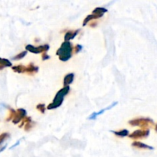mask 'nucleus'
Segmentation results:
<instances>
[{"label":"nucleus","mask_w":157,"mask_h":157,"mask_svg":"<svg viewBox=\"0 0 157 157\" xmlns=\"http://www.w3.org/2000/svg\"><path fill=\"white\" fill-rule=\"evenodd\" d=\"M26 115V110L25 109L20 108L18 109L15 112V117H14L13 120H12V123L14 124H17L20 122L21 121H22L23 118L25 117Z\"/></svg>","instance_id":"423d86ee"},{"label":"nucleus","mask_w":157,"mask_h":157,"mask_svg":"<svg viewBox=\"0 0 157 157\" xmlns=\"http://www.w3.org/2000/svg\"><path fill=\"white\" fill-rule=\"evenodd\" d=\"M34 126H35V123L31 121L30 123H29V124H26L25 127V131H29V130H30L31 129L34 127Z\"/></svg>","instance_id":"4be33fe9"},{"label":"nucleus","mask_w":157,"mask_h":157,"mask_svg":"<svg viewBox=\"0 0 157 157\" xmlns=\"http://www.w3.org/2000/svg\"><path fill=\"white\" fill-rule=\"evenodd\" d=\"M112 133H114L116 136H121V137H124V136H129V131L127 130H118V131H111Z\"/></svg>","instance_id":"4468645a"},{"label":"nucleus","mask_w":157,"mask_h":157,"mask_svg":"<svg viewBox=\"0 0 157 157\" xmlns=\"http://www.w3.org/2000/svg\"><path fill=\"white\" fill-rule=\"evenodd\" d=\"M74 78H75V75L73 73H70L68 75H66L64 77V86L66 87V86H68L69 84H71L74 81Z\"/></svg>","instance_id":"f8f14e48"},{"label":"nucleus","mask_w":157,"mask_h":157,"mask_svg":"<svg viewBox=\"0 0 157 157\" xmlns=\"http://www.w3.org/2000/svg\"><path fill=\"white\" fill-rule=\"evenodd\" d=\"M0 65L2 67H12V64L11 61H9L8 59L6 58H0Z\"/></svg>","instance_id":"dca6fc26"},{"label":"nucleus","mask_w":157,"mask_h":157,"mask_svg":"<svg viewBox=\"0 0 157 157\" xmlns=\"http://www.w3.org/2000/svg\"><path fill=\"white\" fill-rule=\"evenodd\" d=\"M69 90H70L69 86H66V87H64L62 89L58 90V93L55 95V98H54L53 102H52L50 104L48 105V110H52V109L58 108V107H60L62 104L64 96L68 94Z\"/></svg>","instance_id":"f03ea898"},{"label":"nucleus","mask_w":157,"mask_h":157,"mask_svg":"<svg viewBox=\"0 0 157 157\" xmlns=\"http://www.w3.org/2000/svg\"><path fill=\"white\" fill-rule=\"evenodd\" d=\"M12 71L15 73H25L26 72V67L24 65H21V64H19V65H16V66H13L12 67Z\"/></svg>","instance_id":"ddd939ff"},{"label":"nucleus","mask_w":157,"mask_h":157,"mask_svg":"<svg viewBox=\"0 0 157 157\" xmlns=\"http://www.w3.org/2000/svg\"><path fill=\"white\" fill-rule=\"evenodd\" d=\"M27 53H28L27 51H24V52H21V53H20V54H18V55H15V57H13V58H12V59H13V60L22 59V58H24V57H25V55H27Z\"/></svg>","instance_id":"f3484780"},{"label":"nucleus","mask_w":157,"mask_h":157,"mask_svg":"<svg viewBox=\"0 0 157 157\" xmlns=\"http://www.w3.org/2000/svg\"><path fill=\"white\" fill-rule=\"evenodd\" d=\"M150 135V130H137L129 135V137L131 139L137 140L147 137Z\"/></svg>","instance_id":"39448f33"},{"label":"nucleus","mask_w":157,"mask_h":157,"mask_svg":"<svg viewBox=\"0 0 157 157\" xmlns=\"http://www.w3.org/2000/svg\"><path fill=\"white\" fill-rule=\"evenodd\" d=\"M21 140H18V142H17V143H15V144H14V145L13 146H12V147H11V148H10V150H11V149H13V148H15V147H16V146H18V144H20V142H21Z\"/></svg>","instance_id":"393cba45"},{"label":"nucleus","mask_w":157,"mask_h":157,"mask_svg":"<svg viewBox=\"0 0 157 157\" xmlns=\"http://www.w3.org/2000/svg\"><path fill=\"white\" fill-rule=\"evenodd\" d=\"M49 45L45 44L44 45H40L38 47H35V46L32 45V44H28L25 46V49L27 52H30L33 54H40L44 53V52H48L49 50Z\"/></svg>","instance_id":"20e7f679"},{"label":"nucleus","mask_w":157,"mask_h":157,"mask_svg":"<svg viewBox=\"0 0 157 157\" xmlns=\"http://www.w3.org/2000/svg\"><path fill=\"white\" fill-rule=\"evenodd\" d=\"M155 129H156V130L157 131V124L156 125V127H155Z\"/></svg>","instance_id":"c85d7f7f"},{"label":"nucleus","mask_w":157,"mask_h":157,"mask_svg":"<svg viewBox=\"0 0 157 157\" xmlns=\"http://www.w3.org/2000/svg\"><path fill=\"white\" fill-rule=\"evenodd\" d=\"M36 109L38 110H39L41 113H44V111H45V105H44V104H38V105H37Z\"/></svg>","instance_id":"aec40b11"},{"label":"nucleus","mask_w":157,"mask_h":157,"mask_svg":"<svg viewBox=\"0 0 157 157\" xmlns=\"http://www.w3.org/2000/svg\"><path fill=\"white\" fill-rule=\"evenodd\" d=\"M9 137V134L8 133H4L0 135V144H2L7 138Z\"/></svg>","instance_id":"412c9836"},{"label":"nucleus","mask_w":157,"mask_h":157,"mask_svg":"<svg viewBox=\"0 0 157 157\" xmlns=\"http://www.w3.org/2000/svg\"><path fill=\"white\" fill-rule=\"evenodd\" d=\"M15 112H16V110H13V109L11 108L10 110H9V115L8 116V117L6 118V121H12L14 118V117H15Z\"/></svg>","instance_id":"a211bd4d"},{"label":"nucleus","mask_w":157,"mask_h":157,"mask_svg":"<svg viewBox=\"0 0 157 157\" xmlns=\"http://www.w3.org/2000/svg\"><path fill=\"white\" fill-rule=\"evenodd\" d=\"M31 121H32V119H31L30 117H25L24 118L22 119V121H21V124L19 125V127L21 128V127H23V125H24L25 124H29V123H30Z\"/></svg>","instance_id":"6ab92c4d"},{"label":"nucleus","mask_w":157,"mask_h":157,"mask_svg":"<svg viewBox=\"0 0 157 157\" xmlns=\"http://www.w3.org/2000/svg\"><path fill=\"white\" fill-rule=\"evenodd\" d=\"M107 12V9H105L104 7H98L96 8L93 11V14H96V15H104V14L105 12Z\"/></svg>","instance_id":"2eb2a0df"},{"label":"nucleus","mask_w":157,"mask_h":157,"mask_svg":"<svg viewBox=\"0 0 157 157\" xmlns=\"http://www.w3.org/2000/svg\"><path fill=\"white\" fill-rule=\"evenodd\" d=\"M129 124L131 126H133V127H140L144 129H147L148 130V127H151V126L153 125V121H152L150 118H136V119L131 120V121H129Z\"/></svg>","instance_id":"7ed1b4c3"},{"label":"nucleus","mask_w":157,"mask_h":157,"mask_svg":"<svg viewBox=\"0 0 157 157\" xmlns=\"http://www.w3.org/2000/svg\"><path fill=\"white\" fill-rule=\"evenodd\" d=\"M6 146H5V147H2V149H1V150H0V153H1V152H2V151H3V150H5V149H6Z\"/></svg>","instance_id":"a878e982"},{"label":"nucleus","mask_w":157,"mask_h":157,"mask_svg":"<svg viewBox=\"0 0 157 157\" xmlns=\"http://www.w3.org/2000/svg\"><path fill=\"white\" fill-rule=\"evenodd\" d=\"M97 25V23H91V25L90 26H92V27H94V26H95Z\"/></svg>","instance_id":"bb28decb"},{"label":"nucleus","mask_w":157,"mask_h":157,"mask_svg":"<svg viewBox=\"0 0 157 157\" xmlns=\"http://www.w3.org/2000/svg\"><path fill=\"white\" fill-rule=\"evenodd\" d=\"M117 104H118L117 102H113V104H110V106H108V107H106V108L103 109V110H100V111H98V112H94V113H92L91 115H90V117H88V119H89V120H95L97 117H98V116H100V115H101V114H102V113H104V112L106 111V110H110V109L113 108V107H114V106H116Z\"/></svg>","instance_id":"0eeeda50"},{"label":"nucleus","mask_w":157,"mask_h":157,"mask_svg":"<svg viewBox=\"0 0 157 157\" xmlns=\"http://www.w3.org/2000/svg\"><path fill=\"white\" fill-rule=\"evenodd\" d=\"M80 30H75V31H68L67 33L64 35V40L65 41H69L70 40L73 39L77 36L78 33H79Z\"/></svg>","instance_id":"6e6552de"},{"label":"nucleus","mask_w":157,"mask_h":157,"mask_svg":"<svg viewBox=\"0 0 157 157\" xmlns=\"http://www.w3.org/2000/svg\"><path fill=\"white\" fill-rule=\"evenodd\" d=\"M38 71V67L35 66L33 63H30L29 65L26 67V73L29 75H33V74L37 73Z\"/></svg>","instance_id":"1a4fd4ad"},{"label":"nucleus","mask_w":157,"mask_h":157,"mask_svg":"<svg viewBox=\"0 0 157 157\" xmlns=\"http://www.w3.org/2000/svg\"><path fill=\"white\" fill-rule=\"evenodd\" d=\"M82 46L80 45V44H77V45H75V48H73V50L75 51V54H78V52H80L81 51V49H82Z\"/></svg>","instance_id":"5701e85b"},{"label":"nucleus","mask_w":157,"mask_h":157,"mask_svg":"<svg viewBox=\"0 0 157 157\" xmlns=\"http://www.w3.org/2000/svg\"><path fill=\"white\" fill-rule=\"evenodd\" d=\"M103 15H96V14H91V15H87V17H86L85 18H84V21H83V25H86L87 24V23L89 22L90 21H91V20H94V19H98V18H101Z\"/></svg>","instance_id":"9b49d317"},{"label":"nucleus","mask_w":157,"mask_h":157,"mask_svg":"<svg viewBox=\"0 0 157 157\" xmlns=\"http://www.w3.org/2000/svg\"><path fill=\"white\" fill-rule=\"evenodd\" d=\"M132 146L140 149H148V150H153V149H154L153 147L147 145V144H144V143L140 142V141H135V142H133V144H132Z\"/></svg>","instance_id":"9d476101"},{"label":"nucleus","mask_w":157,"mask_h":157,"mask_svg":"<svg viewBox=\"0 0 157 157\" xmlns=\"http://www.w3.org/2000/svg\"><path fill=\"white\" fill-rule=\"evenodd\" d=\"M49 58H50L49 55H48L45 53H42V55H41V59H42V61H46V60H48Z\"/></svg>","instance_id":"b1692460"},{"label":"nucleus","mask_w":157,"mask_h":157,"mask_svg":"<svg viewBox=\"0 0 157 157\" xmlns=\"http://www.w3.org/2000/svg\"><path fill=\"white\" fill-rule=\"evenodd\" d=\"M73 45L70 41H64L62 43L61 48L58 49L56 55L59 57V60L61 61H67L71 58Z\"/></svg>","instance_id":"f257e3e1"},{"label":"nucleus","mask_w":157,"mask_h":157,"mask_svg":"<svg viewBox=\"0 0 157 157\" xmlns=\"http://www.w3.org/2000/svg\"><path fill=\"white\" fill-rule=\"evenodd\" d=\"M3 68H4V67H2V66H1V65H0V71H1V70H2Z\"/></svg>","instance_id":"cd10ccee"}]
</instances>
